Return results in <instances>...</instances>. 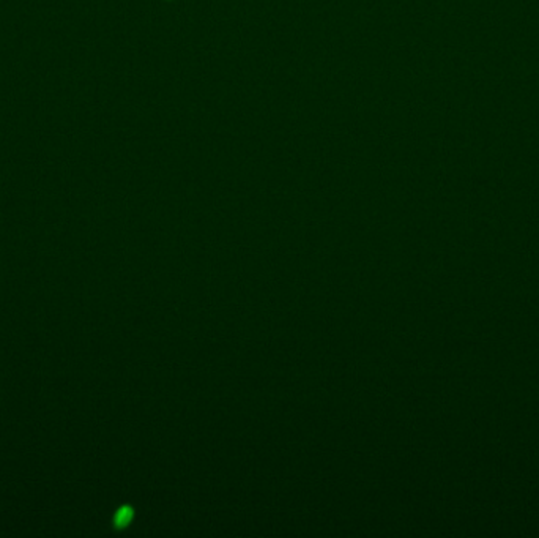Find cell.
<instances>
[{
	"label": "cell",
	"mask_w": 539,
	"mask_h": 538,
	"mask_svg": "<svg viewBox=\"0 0 539 538\" xmlns=\"http://www.w3.org/2000/svg\"><path fill=\"white\" fill-rule=\"evenodd\" d=\"M129 516H131V512H129V510H123V512H120L118 513V516H117V524H125L126 521H128V518Z\"/></svg>",
	"instance_id": "1"
}]
</instances>
